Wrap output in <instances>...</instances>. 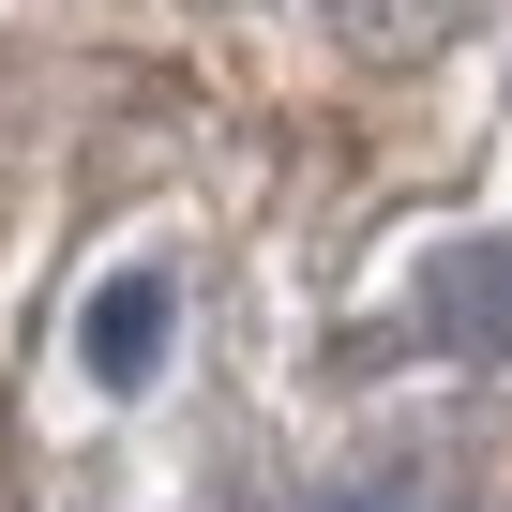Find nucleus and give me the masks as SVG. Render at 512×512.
<instances>
[{
	"label": "nucleus",
	"instance_id": "nucleus-3",
	"mask_svg": "<svg viewBox=\"0 0 512 512\" xmlns=\"http://www.w3.org/2000/svg\"><path fill=\"white\" fill-rule=\"evenodd\" d=\"M332 512H407V482H347V497H332Z\"/></svg>",
	"mask_w": 512,
	"mask_h": 512
},
{
	"label": "nucleus",
	"instance_id": "nucleus-2",
	"mask_svg": "<svg viewBox=\"0 0 512 512\" xmlns=\"http://www.w3.org/2000/svg\"><path fill=\"white\" fill-rule=\"evenodd\" d=\"M166 332H181V287H166V272H106V287H91V317H76V347H91V377H106V392H136V377L166 362Z\"/></svg>",
	"mask_w": 512,
	"mask_h": 512
},
{
	"label": "nucleus",
	"instance_id": "nucleus-1",
	"mask_svg": "<svg viewBox=\"0 0 512 512\" xmlns=\"http://www.w3.org/2000/svg\"><path fill=\"white\" fill-rule=\"evenodd\" d=\"M422 332L467 362H512V241H452L422 272Z\"/></svg>",
	"mask_w": 512,
	"mask_h": 512
}]
</instances>
